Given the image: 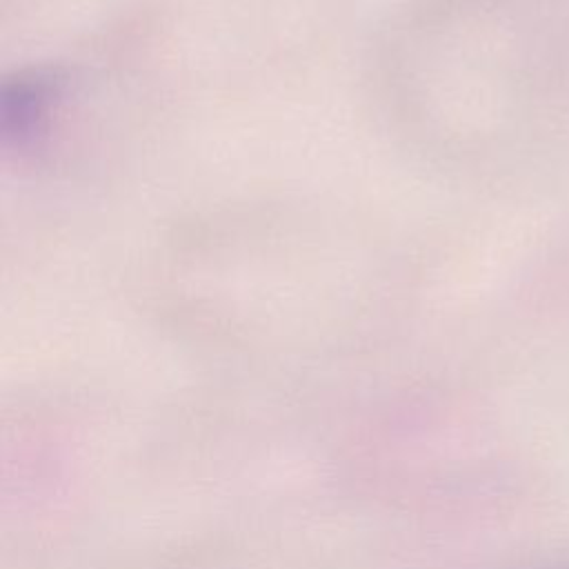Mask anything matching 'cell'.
Here are the masks:
<instances>
[{"mask_svg":"<svg viewBox=\"0 0 569 569\" xmlns=\"http://www.w3.org/2000/svg\"><path fill=\"white\" fill-rule=\"evenodd\" d=\"M556 569H569V565H565V567H556Z\"/></svg>","mask_w":569,"mask_h":569,"instance_id":"1","label":"cell"}]
</instances>
